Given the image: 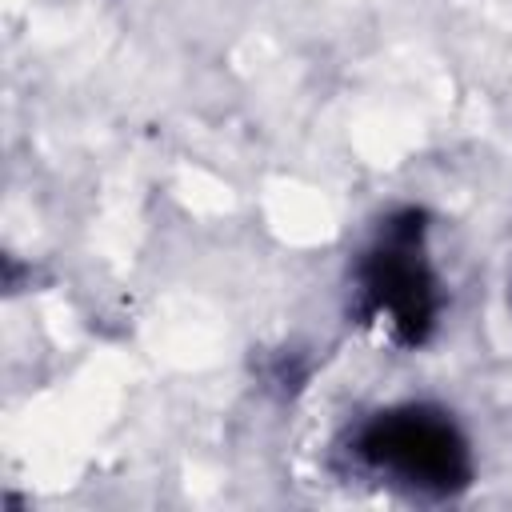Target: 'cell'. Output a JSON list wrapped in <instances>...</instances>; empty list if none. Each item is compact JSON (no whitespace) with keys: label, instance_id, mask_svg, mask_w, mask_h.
<instances>
[{"label":"cell","instance_id":"obj_1","mask_svg":"<svg viewBox=\"0 0 512 512\" xmlns=\"http://www.w3.org/2000/svg\"><path fill=\"white\" fill-rule=\"evenodd\" d=\"M364 452L372 464L392 468L408 484L448 488L464 476V444L452 424L428 412H392L376 420L364 436Z\"/></svg>","mask_w":512,"mask_h":512}]
</instances>
